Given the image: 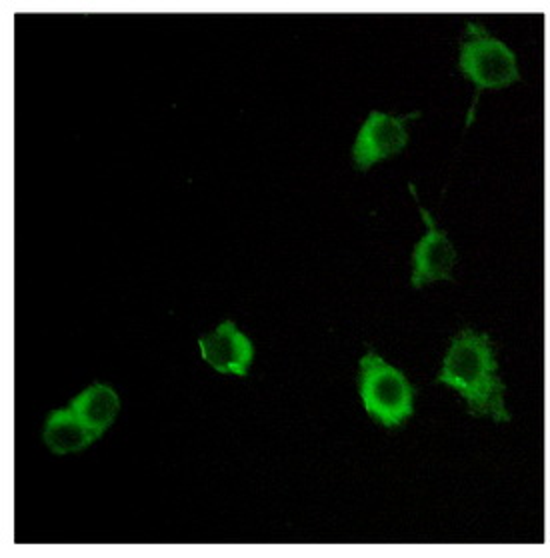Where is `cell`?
Wrapping results in <instances>:
<instances>
[{"instance_id":"obj_1","label":"cell","mask_w":550,"mask_h":558,"mask_svg":"<svg viewBox=\"0 0 550 558\" xmlns=\"http://www.w3.org/2000/svg\"><path fill=\"white\" fill-rule=\"evenodd\" d=\"M437 380L465 399L468 413L489 416L497 423L511 421L504 404V383L489 335L463 328L444 354Z\"/></svg>"},{"instance_id":"obj_2","label":"cell","mask_w":550,"mask_h":558,"mask_svg":"<svg viewBox=\"0 0 550 558\" xmlns=\"http://www.w3.org/2000/svg\"><path fill=\"white\" fill-rule=\"evenodd\" d=\"M358 392L368 416L387 428L403 425L415 413V387L375 352L360 359Z\"/></svg>"},{"instance_id":"obj_3","label":"cell","mask_w":550,"mask_h":558,"mask_svg":"<svg viewBox=\"0 0 550 558\" xmlns=\"http://www.w3.org/2000/svg\"><path fill=\"white\" fill-rule=\"evenodd\" d=\"M459 69L477 90L475 105L466 121L468 126L475 121L478 95L485 88H504L521 78L516 57L511 47L502 43L501 38L492 37L489 31L478 23L466 25V37L459 45Z\"/></svg>"},{"instance_id":"obj_4","label":"cell","mask_w":550,"mask_h":558,"mask_svg":"<svg viewBox=\"0 0 550 558\" xmlns=\"http://www.w3.org/2000/svg\"><path fill=\"white\" fill-rule=\"evenodd\" d=\"M418 117V112L406 117H392L379 110H372L367 121L358 129L353 160L358 170H368L384 158L394 157L408 145L406 124Z\"/></svg>"},{"instance_id":"obj_5","label":"cell","mask_w":550,"mask_h":558,"mask_svg":"<svg viewBox=\"0 0 550 558\" xmlns=\"http://www.w3.org/2000/svg\"><path fill=\"white\" fill-rule=\"evenodd\" d=\"M418 210L427 225V232L416 243L415 253H413L411 282L415 289H420V287L437 282V280H453V268L456 265L454 244L435 225L430 213L420 203H418Z\"/></svg>"},{"instance_id":"obj_6","label":"cell","mask_w":550,"mask_h":558,"mask_svg":"<svg viewBox=\"0 0 550 558\" xmlns=\"http://www.w3.org/2000/svg\"><path fill=\"white\" fill-rule=\"evenodd\" d=\"M198 349L203 359L220 375L246 377L255 356L253 342L231 320L222 323L198 340Z\"/></svg>"},{"instance_id":"obj_7","label":"cell","mask_w":550,"mask_h":558,"mask_svg":"<svg viewBox=\"0 0 550 558\" xmlns=\"http://www.w3.org/2000/svg\"><path fill=\"white\" fill-rule=\"evenodd\" d=\"M119 409H121L119 395L107 385H93L71 401V411L97 437H100L105 430H109V426L114 423L119 414Z\"/></svg>"},{"instance_id":"obj_8","label":"cell","mask_w":550,"mask_h":558,"mask_svg":"<svg viewBox=\"0 0 550 558\" xmlns=\"http://www.w3.org/2000/svg\"><path fill=\"white\" fill-rule=\"evenodd\" d=\"M42 438L54 454H71L90 447L98 437L81 423V418L69 407L49 414Z\"/></svg>"}]
</instances>
